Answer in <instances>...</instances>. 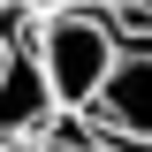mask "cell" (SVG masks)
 Masks as SVG:
<instances>
[{
	"mask_svg": "<svg viewBox=\"0 0 152 152\" xmlns=\"http://www.w3.org/2000/svg\"><path fill=\"white\" fill-rule=\"evenodd\" d=\"M114 53H122V31H114L107 8H53V15H38V31H31L38 84H46V99H53L61 114L91 107V91L107 84Z\"/></svg>",
	"mask_w": 152,
	"mask_h": 152,
	"instance_id": "obj_1",
	"label": "cell"
},
{
	"mask_svg": "<svg viewBox=\"0 0 152 152\" xmlns=\"http://www.w3.org/2000/svg\"><path fill=\"white\" fill-rule=\"evenodd\" d=\"M84 122L122 152H152V46H122L114 53L107 84L84 107Z\"/></svg>",
	"mask_w": 152,
	"mask_h": 152,
	"instance_id": "obj_2",
	"label": "cell"
},
{
	"mask_svg": "<svg viewBox=\"0 0 152 152\" xmlns=\"http://www.w3.org/2000/svg\"><path fill=\"white\" fill-rule=\"evenodd\" d=\"M23 152H122V145H107L84 114H61V122H46V129H38Z\"/></svg>",
	"mask_w": 152,
	"mask_h": 152,
	"instance_id": "obj_3",
	"label": "cell"
},
{
	"mask_svg": "<svg viewBox=\"0 0 152 152\" xmlns=\"http://www.w3.org/2000/svg\"><path fill=\"white\" fill-rule=\"evenodd\" d=\"M8 69H15V38L0 31V84H8Z\"/></svg>",
	"mask_w": 152,
	"mask_h": 152,
	"instance_id": "obj_4",
	"label": "cell"
},
{
	"mask_svg": "<svg viewBox=\"0 0 152 152\" xmlns=\"http://www.w3.org/2000/svg\"><path fill=\"white\" fill-rule=\"evenodd\" d=\"M0 152H23V145H0Z\"/></svg>",
	"mask_w": 152,
	"mask_h": 152,
	"instance_id": "obj_5",
	"label": "cell"
}]
</instances>
